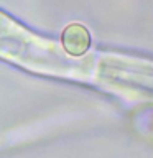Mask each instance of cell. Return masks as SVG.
Returning a JSON list of instances; mask_svg holds the SVG:
<instances>
[{
    "label": "cell",
    "mask_w": 153,
    "mask_h": 158,
    "mask_svg": "<svg viewBox=\"0 0 153 158\" xmlns=\"http://www.w3.org/2000/svg\"><path fill=\"white\" fill-rule=\"evenodd\" d=\"M61 44L71 56H82L91 46V33L82 23H69L61 33Z\"/></svg>",
    "instance_id": "1"
}]
</instances>
